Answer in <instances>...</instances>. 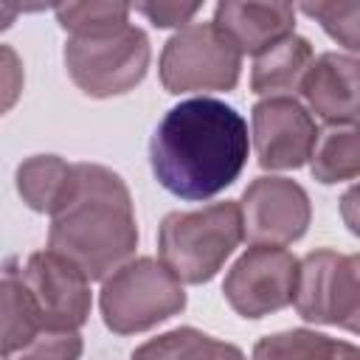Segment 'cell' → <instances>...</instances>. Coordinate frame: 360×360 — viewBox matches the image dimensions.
Masks as SVG:
<instances>
[{
  "label": "cell",
  "mask_w": 360,
  "mask_h": 360,
  "mask_svg": "<svg viewBox=\"0 0 360 360\" xmlns=\"http://www.w3.org/2000/svg\"><path fill=\"white\" fill-rule=\"evenodd\" d=\"M25 68L11 45H0V115H6L22 96Z\"/></svg>",
  "instance_id": "23"
},
{
  "label": "cell",
  "mask_w": 360,
  "mask_h": 360,
  "mask_svg": "<svg viewBox=\"0 0 360 360\" xmlns=\"http://www.w3.org/2000/svg\"><path fill=\"white\" fill-rule=\"evenodd\" d=\"M253 360H360V352L354 343L312 329H287L262 338L253 346Z\"/></svg>",
  "instance_id": "16"
},
{
  "label": "cell",
  "mask_w": 360,
  "mask_h": 360,
  "mask_svg": "<svg viewBox=\"0 0 360 360\" xmlns=\"http://www.w3.org/2000/svg\"><path fill=\"white\" fill-rule=\"evenodd\" d=\"M309 172L323 186L354 180L360 174L357 127H329L326 132H318L309 155Z\"/></svg>",
  "instance_id": "17"
},
{
  "label": "cell",
  "mask_w": 360,
  "mask_h": 360,
  "mask_svg": "<svg viewBox=\"0 0 360 360\" xmlns=\"http://www.w3.org/2000/svg\"><path fill=\"white\" fill-rule=\"evenodd\" d=\"M307 112L318 115L326 127H354L357 124V59L326 51L312 59L301 90Z\"/></svg>",
  "instance_id": "12"
},
{
  "label": "cell",
  "mask_w": 360,
  "mask_h": 360,
  "mask_svg": "<svg viewBox=\"0 0 360 360\" xmlns=\"http://www.w3.org/2000/svg\"><path fill=\"white\" fill-rule=\"evenodd\" d=\"M214 28L245 56H256L278 39L295 34V6L290 3H219Z\"/></svg>",
  "instance_id": "13"
},
{
  "label": "cell",
  "mask_w": 360,
  "mask_h": 360,
  "mask_svg": "<svg viewBox=\"0 0 360 360\" xmlns=\"http://www.w3.org/2000/svg\"><path fill=\"white\" fill-rule=\"evenodd\" d=\"M239 219L250 245H292L309 228V194L290 177H256L239 200Z\"/></svg>",
  "instance_id": "9"
},
{
  "label": "cell",
  "mask_w": 360,
  "mask_h": 360,
  "mask_svg": "<svg viewBox=\"0 0 360 360\" xmlns=\"http://www.w3.org/2000/svg\"><path fill=\"white\" fill-rule=\"evenodd\" d=\"M82 349H84V343L76 329L42 326L20 352H14L6 360H79Z\"/></svg>",
  "instance_id": "22"
},
{
  "label": "cell",
  "mask_w": 360,
  "mask_h": 360,
  "mask_svg": "<svg viewBox=\"0 0 360 360\" xmlns=\"http://www.w3.org/2000/svg\"><path fill=\"white\" fill-rule=\"evenodd\" d=\"M149 59L146 34L129 22L96 37H68L65 42V68L73 84L93 98L129 93L143 82Z\"/></svg>",
  "instance_id": "5"
},
{
  "label": "cell",
  "mask_w": 360,
  "mask_h": 360,
  "mask_svg": "<svg viewBox=\"0 0 360 360\" xmlns=\"http://www.w3.org/2000/svg\"><path fill=\"white\" fill-rule=\"evenodd\" d=\"M158 68L160 84L172 96L233 90L242 73V53L214 22H188L169 37Z\"/></svg>",
  "instance_id": "6"
},
{
  "label": "cell",
  "mask_w": 360,
  "mask_h": 360,
  "mask_svg": "<svg viewBox=\"0 0 360 360\" xmlns=\"http://www.w3.org/2000/svg\"><path fill=\"white\" fill-rule=\"evenodd\" d=\"M17 278L28 290L42 326L79 332L87 323L93 307L90 281L65 256L53 250H37L25 259Z\"/></svg>",
  "instance_id": "10"
},
{
  "label": "cell",
  "mask_w": 360,
  "mask_h": 360,
  "mask_svg": "<svg viewBox=\"0 0 360 360\" xmlns=\"http://www.w3.org/2000/svg\"><path fill=\"white\" fill-rule=\"evenodd\" d=\"M307 17L318 20L323 31L340 42L352 56L360 48V3L357 0H323V3H304L298 6Z\"/></svg>",
  "instance_id": "21"
},
{
  "label": "cell",
  "mask_w": 360,
  "mask_h": 360,
  "mask_svg": "<svg viewBox=\"0 0 360 360\" xmlns=\"http://www.w3.org/2000/svg\"><path fill=\"white\" fill-rule=\"evenodd\" d=\"M98 307L110 332L135 335L180 315L186 309V290L163 262L138 256L104 278Z\"/></svg>",
  "instance_id": "4"
},
{
  "label": "cell",
  "mask_w": 360,
  "mask_h": 360,
  "mask_svg": "<svg viewBox=\"0 0 360 360\" xmlns=\"http://www.w3.org/2000/svg\"><path fill=\"white\" fill-rule=\"evenodd\" d=\"M20 17V6H8V3H0V31L11 28V22Z\"/></svg>",
  "instance_id": "26"
},
{
  "label": "cell",
  "mask_w": 360,
  "mask_h": 360,
  "mask_svg": "<svg viewBox=\"0 0 360 360\" xmlns=\"http://www.w3.org/2000/svg\"><path fill=\"white\" fill-rule=\"evenodd\" d=\"M76 169L59 155H34L17 166V191L31 211L53 217L73 188Z\"/></svg>",
  "instance_id": "15"
},
{
  "label": "cell",
  "mask_w": 360,
  "mask_h": 360,
  "mask_svg": "<svg viewBox=\"0 0 360 360\" xmlns=\"http://www.w3.org/2000/svg\"><path fill=\"white\" fill-rule=\"evenodd\" d=\"M253 146L262 169H298L318 141L315 118L295 98H262L253 104Z\"/></svg>",
  "instance_id": "11"
},
{
  "label": "cell",
  "mask_w": 360,
  "mask_h": 360,
  "mask_svg": "<svg viewBox=\"0 0 360 360\" xmlns=\"http://www.w3.org/2000/svg\"><path fill=\"white\" fill-rule=\"evenodd\" d=\"M42 329L39 312L17 276L0 278V357L20 352Z\"/></svg>",
  "instance_id": "18"
},
{
  "label": "cell",
  "mask_w": 360,
  "mask_h": 360,
  "mask_svg": "<svg viewBox=\"0 0 360 360\" xmlns=\"http://www.w3.org/2000/svg\"><path fill=\"white\" fill-rule=\"evenodd\" d=\"M68 200L51 217L48 250L76 264L87 281H104L132 259L138 222L127 183L101 163H73Z\"/></svg>",
  "instance_id": "2"
},
{
  "label": "cell",
  "mask_w": 360,
  "mask_h": 360,
  "mask_svg": "<svg viewBox=\"0 0 360 360\" xmlns=\"http://www.w3.org/2000/svg\"><path fill=\"white\" fill-rule=\"evenodd\" d=\"M250 152L248 121L219 98L174 104L149 141L155 180L180 200H211L245 169Z\"/></svg>",
  "instance_id": "1"
},
{
  "label": "cell",
  "mask_w": 360,
  "mask_h": 360,
  "mask_svg": "<svg viewBox=\"0 0 360 360\" xmlns=\"http://www.w3.org/2000/svg\"><path fill=\"white\" fill-rule=\"evenodd\" d=\"M132 6L127 3H62L53 8L56 22L70 37H96L129 22Z\"/></svg>",
  "instance_id": "20"
},
{
  "label": "cell",
  "mask_w": 360,
  "mask_h": 360,
  "mask_svg": "<svg viewBox=\"0 0 360 360\" xmlns=\"http://www.w3.org/2000/svg\"><path fill=\"white\" fill-rule=\"evenodd\" d=\"M315 53L309 39L290 34L270 45L267 51L253 56V70H250V90L267 98L284 96L292 98L301 90V82L312 65Z\"/></svg>",
  "instance_id": "14"
},
{
  "label": "cell",
  "mask_w": 360,
  "mask_h": 360,
  "mask_svg": "<svg viewBox=\"0 0 360 360\" xmlns=\"http://www.w3.org/2000/svg\"><path fill=\"white\" fill-rule=\"evenodd\" d=\"M202 6L200 3H141V6H135V11L138 14H143L152 25H158V28H186L188 25V20L200 11Z\"/></svg>",
  "instance_id": "24"
},
{
  "label": "cell",
  "mask_w": 360,
  "mask_h": 360,
  "mask_svg": "<svg viewBox=\"0 0 360 360\" xmlns=\"http://www.w3.org/2000/svg\"><path fill=\"white\" fill-rule=\"evenodd\" d=\"M298 259L287 248L250 245L228 270L222 292L242 318H264L292 304Z\"/></svg>",
  "instance_id": "8"
},
{
  "label": "cell",
  "mask_w": 360,
  "mask_h": 360,
  "mask_svg": "<svg viewBox=\"0 0 360 360\" xmlns=\"http://www.w3.org/2000/svg\"><path fill=\"white\" fill-rule=\"evenodd\" d=\"M360 259L329 248L312 250L298 262L292 304L309 323L357 332L360 318Z\"/></svg>",
  "instance_id": "7"
},
{
  "label": "cell",
  "mask_w": 360,
  "mask_h": 360,
  "mask_svg": "<svg viewBox=\"0 0 360 360\" xmlns=\"http://www.w3.org/2000/svg\"><path fill=\"white\" fill-rule=\"evenodd\" d=\"M217 346L219 340L211 335L194 326H180L141 343L129 360H217Z\"/></svg>",
  "instance_id": "19"
},
{
  "label": "cell",
  "mask_w": 360,
  "mask_h": 360,
  "mask_svg": "<svg viewBox=\"0 0 360 360\" xmlns=\"http://www.w3.org/2000/svg\"><path fill=\"white\" fill-rule=\"evenodd\" d=\"M242 242L239 202L225 200L197 211H172L158 231V253L180 284L211 281Z\"/></svg>",
  "instance_id": "3"
},
{
  "label": "cell",
  "mask_w": 360,
  "mask_h": 360,
  "mask_svg": "<svg viewBox=\"0 0 360 360\" xmlns=\"http://www.w3.org/2000/svg\"><path fill=\"white\" fill-rule=\"evenodd\" d=\"M217 360H248V357L242 354L239 346H233V343H222V340H219V346H217Z\"/></svg>",
  "instance_id": "25"
}]
</instances>
